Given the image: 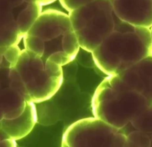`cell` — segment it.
Segmentation results:
<instances>
[{"label": "cell", "mask_w": 152, "mask_h": 147, "mask_svg": "<svg viewBox=\"0 0 152 147\" xmlns=\"http://www.w3.org/2000/svg\"><path fill=\"white\" fill-rule=\"evenodd\" d=\"M38 116L34 103H26L25 110L20 116L14 119H2L0 127L8 138L19 140L27 136L36 125Z\"/></svg>", "instance_id": "30bf717a"}, {"label": "cell", "mask_w": 152, "mask_h": 147, "mask_svg": "<svg viewBox=\"0 0 152 147\" xmlns=\"http://www.w3.org/2000/svg\"><path fill=\"white\" fill-rule=\"evenodd\" d=\"M131 126L151 135H152V105L149 106L131 122Z\"/></svg>", "instance_id": "4fadbf2b"}, {"label": "cell", "mask_w": 152, "mask_h": 147, "mask_svg": "<svg viewBox=\"0 0 152 147\" xmlns=\"http://www.w3.org/2000/svg\"><path fill=\"white\" fill-rule=\"evenodd\" d=\"M63 7L68 12H70L81 6L95 1V0H59Z\"/></svg>", "instance_id": "9a60e30c"}, {"label": "cell", "mask_w": 152, "mask_h": 147, "mask_svg": "<svg viewBox=\"0 0 152 147\" xmlns=\"http://www.w3.org/2000/svg\"><path fill=\"white\" fill-rule=\"evenodd\" d=\"M0 142H1V139H0Z\"/></svg>", "instance_id": "44dd1931"}, {"label": "cell", "mask_w": 152, "mask_h": 147, "mask_svg": "<svg viewBox=\"0 0 152 147\" xmlns=\"http://www.w3.org/2000/svg\"><path fill=\"white\" fill-rule=\"evenodd\" d=\"M150 33H151V43H152V26L150 27Z\"/></svg>", "instance_id": "ffe728a7"}, {"label": "cell", "mask_w": 152, "mask_h": 147, "mask_svg": "<svg viewBox=\"0 0 152 147\" xmlns=\"http://www.w3.org/2000/svg\"><path fill=\"white\" fill-rule=\"evenodd\" d=\"M9 79L10 87L19 92L26 101L42 103L61 88L63 67L24 49L17 63L9 67Z\"/></svg>", "instance_id": "3957f363"}, {"label": "cell", "mask_w": 152, "mask_h": 147, "mask_svg": "<svg viewBox=\"0 0 152 147\" xmlns=\"http://www.w3.org/2000/svg\"><path fill=\"white\" fill-rule=\"evenodd\" d=\"M131 125V124H130ZM132 129L127 130L122 128L126 136V147H150L151 142L148 134L136 130L131 126Z\"/></svg>", "instance_id": "7c38bea8"}, {"label": "cell", "mask_w": 152, "mask_h": 147, "mask_svg": "<svg viewBox=\"0 0 152 147\" xmlns=\"http://www.w3.org/2000/svg\"><path fill=\"white\" fill-rule=\"evenodd\" d=\"M17 146L16 140L9 138L1 140L0 142V147H15Z\"/></svg>", "instance_id": "2e32d148"}, {"label": "cell", "mask_w": 152, "mask_h": 147, "mask_svg": "<svg viewBox=\"0 0 152 147\" xmlns=\"http://www.w3.org/2000/svg\"><path fill=\"white\" fill-rule=\"evenodd\" d=\"M36 0H0V47L18 44L23 36L18 24L20 14Z\"/></svg>", "instance_id": "52a82bcc"}, {"label": "cell", "mask_w": 152, "mask_h": 147, "mask_svg": "<svg viewBox=\"0 0 152 147\" xmlns=\"http://www.w3.org/2000/svg\"><path fill=\"white\" fill-rule=\"evenodd\" d=\"M25 99L19 92L11 87L2 89L0 95V108L3 119H14L18 117L25 110Z\"/></svg>", "instance_id": "8fae6325"}, {"label": "cell", "mask_w": 152, "mask_h": 147, "mask_svg": "<svg viewBox=\"0 0 152 147\" xmlns=\"http://www.w3.org/2000/svg\"><path fill=\"white\" fill-rule=\"evenodd\" d=\"M151 54L150 28L120 20L92 56L96 66L111 76L120 74Z\"/></svg>", "instance_id": "7a4b0ae2"}, {"label": "cell", "mask_w": 152, "mask_h": 147, "mask_svg": "<svg viewBox=\"0 0 152 147\" xmlns=\"http://www.w3.org/2000/svg\"><path fill=\"white\" fill-rule=\"evenodd\" d=\"M7 47H0V65L2 63V60L4 58V53Z\"/></svg>", "instance_id": "ac0fdd59"}, {"label": "cell", "mask_w": 152, "mask_h": 147, "mask_svg": "<svg viewBox=\"0 0 152 147\" xmlns=\"http://www.w3.org/2000/svg\"><path fill=\"white\" fill-rule=\"evenodd\" d=\"M36 1H38V3H40L41 5H47L49 4L53 3L54 1H56V0H36Z\"/></svg>", "instance_id": "e0dca14e"}, {"label": "cell", "mask_w": 152, "mask_h": 147, "mask_svg": "<svg viewBox=\"0 0 152 147\" xmlns=\"http://www.w3.org/2000/svg\"><path fill=\"white\" fill-rule=\"evenodd\" d=\"M117 17L135 26H152V0H109Z\"/></svg>", "instance_id": "ba28073f"}, {"label": "cell", "mask_w": 152, "mask_h": 147, "mask_svg": "<svg viewBox=\"0 0 152 147\" xmlns=\"http://www.w3.org/2000/svg\"><path fill=\"white\" fill-rule=\"evenodd\" d=\"M133 90L141 94L152 105V54L118 74Z\"/></svg>", "instance_id": "9c48e42d"}, {"label": "cell", "mask_w": 152, "mask_h": 147, "mask_svg": "<svg viewBox=\"0 0 152 147\" xmlns=\"http://www.w3.org/2000/svg\"><path fill=\"white\" fill-rule=\"evenodd\" d=\"M1 84H0V95H1ZM3 119V116H2V113H1V108H0V122L1 121V119Z\"/></svg>", "instance_id": "d6986e66"}, {"label": "cell", "mask_w": 152, "mask_h": 147, "mask_svg": "<svg viewBox=\"0 0 152 147\" xmlns=\"http://www.w3.org/2000/svg\"><path fill=\"white\" fill-rule=\"evenodd\" d=\"M149 106L147 99L130 88L118 75L106 77L96 88L92 99L94 117L120 129Z\"/></svg>", "instance_id": "277c9868"}, {"label": "cell", "mask_w": 152, "mask_h": 147, "mask_svg": "<svg viewBox=\"0 0 152 147\" xmlns=\"http://www.w3.org/2000/svg\"><path fill=\"white\" fill-rule=\"evenodd\" d=\"M21 52L22 50L18 47V44L9 46L6 48L4 53V58L9 63V66H11L17 63Z\"/></svg>", "instance_id": "5bb4252c"}, {"label": "cell", "mask_w": 152, "mask_h": 147, "mask_svg": "<svg viewBox=\"0 0 152 147\" xmlns=\"http://www.w3.org/2000/svg\"><path fill=\"white\" fill-rule=\"evenodd\" d=\"M126 136L120 129L95 117L74 122L62 136L63 147H126Z\"/></svg>", "instance_id": "8992f818"}, {"label": "cell", "mask_w": 152, "mask_h": 147, "mask_svg": "<svg viewBox=\"0 0 152 147\" xmlns=\"http://www.w3.org/2000/svg\"><path fill=\"white\" fill-rule=\"evenodd\" d=\"M22 39L28 52L62 67L75 60L80 49L69 15L58 10L42 11Z\"/></svg>", "instance_id": "6da1fadb"}, {"label": "cell", "mask_w": 152, "mask_h": 147, "mask_svg": "<svg viewBox=\"0 0 152 147\" xmlns=\"http://www.w3.org/2000/svg\"><path fill=\"white\" fill-rule=\"evenodd\" d=\"M80 48L92 53L113 31L120 19L109 0H95L69 12Z\"/></svg>", "instance_id": "5b68a950"}]
</instances>
